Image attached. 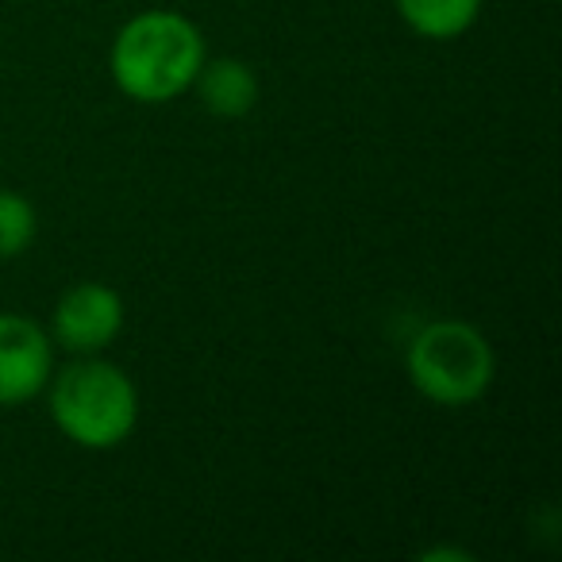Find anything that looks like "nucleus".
Segmentation results:
<instances>
[{
	"label": "nucleus",
	"mask_w": 562,
	"mask_h": 562,
	"mask_svg": "<svg viewBox=\"0 0 562 562\" xmlns=\"http://www.w3.org/2000/svg\"><path fill=\"white\" fill-rule=\"evenodd\" d=\"M209 47L201 27L181 12H139L116 32L109 50L112 81L139 104H170L189 93Z\"/></svg>",
	"instance_id": "nucleus-1"
},
{
	"label": "nucleus",
	"mask_w": 562,
	"mask_h": 562,
	"mask_svg": "<svg viewBox=\"0 0 562 562\" xmlns=\"http://www.w3.org/2000/svg\"><path fill=\"white\" fill-rule=\"evenodd\" d=\"M43 393L55 428L86 451H112L127 443L139 424V390L127 370L101 355H74L50 374Z\"/></svg>",
	"instance_id": "nucleus-2"
},
{
	"label": "nucleus",
	"mask_w": 562,
	"mask_h": 562,
	"mask_svg": "<svg viewBox=\"0 0 562 562\" xmlns=\"http://www.w3.org/2000/svg\"><path fill=\"white\" fill-rule=\"evenodd\" d=\"M408 382L439 408H467L482 401L497 374L490 339L467 321H431L413 336L405 355Z\"/></svg>",
	"instance_id": "nucleus-3"
},
{
	"label": "nucleus",
	"mask_w": 562,
	"mask_h": 562,
	"mask_svg": "<svg viewBox=\"0 0 562 562\" xmlns=\"http://www.w3.org/2000/svg\"><path fill=\"white\" fill-rule=\"evenodd\" d=\"M124 331V297L104 281H78L50 313V344L70 355H101Z\"/></svg>",
	"instance_id": "nucleus-4"
},
{
	"label": "nucleus",
	"mask_w": 562,
	"mask_h": 562,
	"mask_svg": "<svg viewBox=\"0 0 562 562\" xmlns=\"http://www.w3.org/2000/svg\"><path fill=\"white\" fill-rule=\"evenodd\" d=\"M55 374V344L47 328L24 313H0V408L35 401Z\"/></svg>",
	"instance_id": "nucleus-5"
},
{
	"label": "nucleus",
	"mask_w": 562,
	"mask_h": 562,
	"mask_svg": "<svg viewBox=\"0 0 562 562\" xmlns=\"http://www.w3.org/2000/svg\"><path fill=\"white\" fill-rule=\"evenodd\" d=\"M193 89L220 120H239L258 104V78L243 58H204Z\"/></svg>",
	"instance_id": "nucleus-6"
},
{
	"label": "nucleus",
	"mask_w": 562,
	"mask_h": 562,
	"mask_svg": "<svg viewBox=\"0 0 562 562\" xmlns=\"http://www.w3.org/2000/svg\"><path fill=\"white\" fill-rule=\"evenodd\" d=\"M401 24L431 43H451L467 35L482 16V0H393Z\"/></svg>",
	"instance_id": "nucleus-7"
},
{
	"label": "nucleus",
	"mask_w": 562,
	"mask_h": 562,
	"mask_svg": "<svg viewBox=\"0 0 562 562\" xmlns=\"http://www.w3.org/2000/svg\"><path fill=\"white\" fill-rule=\"evenodd\" d=\"M40 235V212L16 189H0V258H20Z\"/></svg>",
	"instance_id": "nucleus-8"
}]
</instances>
